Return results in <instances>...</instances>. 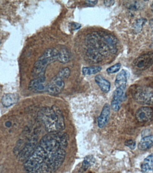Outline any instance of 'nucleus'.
Here are the masks:
<instances>
[{
  "instance_id": "a211bd4d",
  "label": "nucleus",
  "mask_w": 153,
  "mask_h": 173,
  "mask_svg": "<svg viewBox=\"0 0 153 173\" xmlns=\"http://www.w3.org/2000/svg\"><path fill=\"white\" fill-rule=\"evenodd\" d=\"M147 19L145 18H140L135 21L133 25L134 31L136 33H139L142 31L143 26L146 22Z\"/></svg>"
},
{
  "instance_id": "393cba45",
  "label": "nucleus",
  "mask_w": 153,
  "mask_h": 173,
  "mask_svg": "<svg viewBox=\"0 0 153 173\" xmlns=\"http://www.w3.org/2000/svg\"><path fill=\"white\" fill-rule=\"evenodd\" d=\"M98 3V1H86L85 5L87 7H94Z\"/></svg>"
},
{
  "instance_id": "1a4fd4ad",
  "label": "nucleus",
  "mask_w": 153,
  "mask_h": 173,
  "mask_svg": "<svg viewBox=\"0 0 153 173\" xmlns=\"http://www.w3.org/2000/svg\"><path fill=\"white\" fill-rule=\"evenodd\" d=\"M124 90L120 88H116L113 93L111 106L114 111H118L120 109L124 94Z\"/></svg>"
},
{
  "instance_id": "a878e982",
  "label": "nucleus",
  "mask_w": 153,
  "mask_h": 173,
  "mask_svg": "<svg viewBox=\"0 0 153 173\" xmlns=\"http://www.w3.org/2000/svg\"><path fill=\"white\" fill-rule=\"evenodd\" d=\"M115 3V1H104V4L105 6L107 7H110L111 6H113Z\"/></svg>"
},
{
  "instance_id": "4be33fe9",
  "label": "nucleus",
  "mask_w": 153,
  "mask_h": 173,
  "mask_svg": "<svg viewBox=\"0 0 153 173\" xmlns=\"http://www.w3.org/2000/svg\"><path fill=\"white\" fill-rule=\"evenodd\" d=\"M139 2L137 1H134V2H131L128 6V8L130 10H139V9H142L143 5Z\"/></svg>"
},
{
  "instance_id": "5701e85b",
  "label": "nucleus",
  "mask_w": 153,
  "mask_h": 173,
  "mask_svg": "<svg viewBox=\"0 0 153 173\" xmlns=\"http://www.w3.org/2000/svg\"><path fill=\"white\" fill-rule=\"evenodd\" d=\"M125 145L131 150H134L136 148V142L133 139L127 140L125 142Z\"/></svg>"
},
{
  "instance_id": "9d476101",
  "label": "nucleus",
  "mask_w": 153,
  "mask_h": 173,
  "mask_svg": "<svg viewBox=\"0 0 153 173\" xmlns=\"http://www.w3.org/2000/svg\"><path fill=\"white\" fill-rule=\"evenodd\" d=\"M111 113V107L108 103H106L103 107L100 115L98 118V125L100 128L105 127L108 122Z\"/></svg>"
},
{
  "instance_id": "0eeeda50",
  "label": "nucleus",
  "mask_w": 153,
  "mask_h": 173,
  "mask_svg": "<svg viewBox=\"0 0 153 173\" xmlns=\"http://www.w3.org/2000/svg\"><path fill=\"white\" fill-rule=\"evenodd\" d=\"M153 117V110L149 107L144 106L138 108L135 113L136 120L140 123L150 121Z\"/></svg>"
},
{
  "instance_id": "9b49d317",
  "label": "nucleus",
  "mask_w": 153,
  "mask_h": 173,
  "mask_svg": "<svg viewBox=\"0 0 153 173\" xmlns=\"http://www.w3.org/2000/svg\"><path fill=\"white\" fill-rule=\"evenodd\" d=\"M127 82V73L125 70H122L117 74L115 78V85L116 88L125 90Z\"/></svg>"
},
{
  "instance_id": "bb28decb",
  "label": "nucleus",
  "mask_w": 153,
  "mask_h": 173,
  "mask_svg": "<svg viewBox=\"0 0 153 173\" xmlns=\"http://www.w3.org/2000/svg\"><path fill=\"white\" fill-rule=\"evenodd\" d=\"M149 23L150 27V28L151 29L153 33V18L150 20Z\"/></svg>"
},
{
  "instance_id": "f8f14e48",
  "label": "nucleus",
  "mask_w": 153,
  "mask_h": 173,
  "mask_svg": "<svg viewBox=\"0 0 153 173\" xmlns=\"http://www.w3.org/2000/svg\"><path fill=\"white\" fill-rule=\"evenodd\" d=\"M18 95L14 93H8L4 95L2 97V104L5 107H9L15 104L18 100Z\"/></svg>"
},
{
  "instance_id": "f257e3e1",
  "label": "nucleus",
  "mask_w": 153,
  "mask_h": 173,
  "mask_svg": "<svg viewBox=\"0 0 153 173\" xmlns=\"http://www.w3.org/2000/svg\"><path fill=\"white\" fill-rule=\"evenodd\" d=\"M69 137L65 132L48 133L41 139L24 164L28 173H54L65 160Z\"/></svg>"
},
{
  "instance_id": "dca6fc26",
  "label": "nucleus",
  "mask_w": 153,
  "mask_h": 173,
  "mask_svg": "<svg viewBox=\"0 0 153 173\" xmlns=\"http://www.w3.org/2000/svg\"><path fill=\"white\" fill-rule=\"evenodd\" d=\"M71 55L70 53L66 49H62L59 50L58 61L62 64H65L70 60Z\"/></svg>"
},
{
  "instance_id": "7ed1b4c3",
  "label": "nucleus",
  "mask_w": 153,
  "mask_h": 173,
  "mask_svg": "<svg viewBox=\"0 0 153 173\" xmlns=\"http://www.w3.org/2000/svg\"><path fill=\"white\" fill-rule=\"evenodd\" d=\"M59 50L55 48H48L39 57L34 64L32 70L33 77L37 78L45 75L47 66L58 60Z\"/></svg>"
},
{
  "instance_id": "6e6552de",
  "label": "nucleus",
  "mask_w": 153,
  "mask_h": 173,
  "mask_svg": "<svg viewBox=\"0 0 153 173\" xmlns=\"http://www.w3.org/2000/svg\"><path fill=\"white\" fill-rule=\"evenodd\" d=\"M45 79V75L35 78L32 79L29 84V89L35 93L46 92V85L44 84Z\"/></svg>"
},
{
  "instance_id": "2eb2a0df",
  "label": "nucleus",
  "mask_w": 153,
  "mask_h": 173,
  "mask_svg": "<svg viewBox=\"0 0 153 173\" xmlns=\"http://www.w3.org/2000/svg\"><path fill=\"white\" fill-rule=\"evenodd\" d=\"M142 173H146L153 169V153L145 158L140 166Z\"/></svg>"
},
{
  "instance_id": "423d86ee",
  "label": "nucleus",
  "mask_w": 153,
  "mask_h": 173,
  "mask_svg": "<svg viewBox=\"0 0 153 173\" xmlns=\"http://www.w3.org/2000/svg\"><path fill=\"white\" fill-rule=\"evenodd\" d=\"M64 87V83L63 79L57 75L53 78L49 83L47 85L46 92L51 95H58L63 91Z\"/></svg>"
},
{
  "instance_id": "cd10ccee",
  "label": "nucleus",
  "mask_w": 153,
  "mask_h": 173,
  "mask_svg": "<svg viewBox=\"0 0 153 173\" xmlns=\"http://www.w3.org/2000/svg\"><path fill=\"white\" fill-rule=\"evenodd\" d=\"M152 10L153 12V2L152 4Z\"/></svg>"
},
{
  "instance_id": "ddd939ff",
  "label": "nucleus",
  "mask_w": 153,
  "mask_h": 173,
  "mask_svg": "<svg viewBox=\"0 0 153 173\" xmlns=\"http://www.w3.org/2000/svg\"><path fill=\"white\" fill-rule=\"evenodd\" d=\"M94 80L102 92L105 93H109L111 88V84L109 81L106 79L100 74L97 75L94 78Z\"/></svg>"
},
{
  "instance_id": "f03ea898",
  "label": "nucleus",
  "mask_w": 153,
  "mask_h": 173,
  "mask_svg": "<svg viewBox=\"0 0 153 173\" xmlns=\"http://www.w3.org/2000/svg\"><path fill=\"white\" fill-rule=\"evenodd\" d=\"M42 120L48 133L62 132L65 128L64 117L58 107L43 108L41 112Z\"/></svg>"
},
{
  "instance_id": "4468645a",
  "label": "nucleus",
  "mask_w": 153,
  "mask_h": 173,
  "mask_svg": "<svg viewBox=\"0 0 153 173\" xmlns=\"http://www.w3.org/2000/svg\"><path fill=\"white\" fill-rule=\"evenodd\" d=\"M153 146V135L147 136L140 140L138 145V148L140 151L148 150Z\"/></svg>"
},
{
  "instance_id": "6ab92c4d",
  "label": "nucleus",
  "mask_w": 153,
  "mask_h": 173,
  "mask_svg": "<svg viewBox=\"0 0 153 173\" xmlns=\"http://www.w3.org/2000/svg\"><path fill=\"white\" fill-rule=\"evenodd\" d=\"M70 74V70L68 67H64L61 69L57 74L59 77H61L62 79H67L69 77Z\"/></svg>"
},
{
  "instance_id": "39448f33",
  "label": "nucleus",
  "mask_w": 153,
  "mask_h": 173,
  "mask_svg": "<svg viewBox=\"0 0 153 173\" xmlns=\"http://www.w3.org/2000/svg\"><path fill=\"white\" fill-rule=\"evenodd\" d=\"M134 69L145 71L153 65V52L149 51L140 55L133 62Z\"/></svg>"
},
{
  "instance_id": "c85d7f7f",
  "label": "nucleus",
  "mask_w": 153,
  "mask_h": 173,
  "mask_svg": "<svg viewBox=\"0 0 153 173\" xmlns=\"http://www.w3.org/2000/svg\"><path fill=\"white\" fill-rule=\"evenodd\" d=\"M152 43H153V38L152 39Z\"/></svg>"
},
{
  "instance_id": "f3484780",
  "label": "nucleus",
  "mask_w": 153,
  "mask_h": 173,
  "mask_svg": "<svg viewBox=\"0 0 153 173\" xmlns=\"http://www.w3.org/2000/svg\"><path fill=\"white\" fill-rule=\"evenodd\" d=\"M102 68L100 66H91L89 67H84L83 68V75H89L96 74L101 71Z\"/></svg>"
},
{
  "instance_id": "c756f323",
  "label": "nucleus",
  "mask_w": 153,
  "mask_h": 173,
  "mask_svg": "<svg viewBox=\"0 0 153 173\" xmlns=\"http://www.w3.org/2000/svg\"><path fill=\"white\" fill-rule=\"evenodd\" d=\"M1 40H0V44H1Z\"/></svg>"
},
{
  "instance_id": "412c9836",
  "label": "nucleus",
  "mask_w": 153,
  "mask_h": 173,
  "mask_svg": "<svg viewBox=\"0 0 153 173\" xmlns=\"http://www.w3.org/2000/svg\"><path fill=\"white\" fill-rule=\"evenodd\" d=\"M94 162V161L91 157H87L85 158V159L83 161V166H82V169L83 171H86L89 167L91 166V165Z\"/></svg>"
},
{
  "instance_id": "b1692460",
  "label": "nucleus",
  "mask_w": 153,
  "mask_h": 173,
  "mask_svg": "<svg viewBox=\"0 0 153 173\" xmlns=\"http://www.w3.org/2000/svg\"><path fill=\"white\" fill-rule=\"evenodd\" d=\"M70 27L72 29V30L75 31V30H78L80 29L81 27V25L77 23H72L70 24Z\"/></svg>"
},
{
  "instance_id": "20e7f679",
  "label": "nucleus",
  "mask_w": 153,
  "mask_h": 173,
  "mask_svg": "<svg viewBox=\"0 0 153 173\" xmlns=\"http://www.w3.org/2000/svg\"><path fill=\"white\" fill-rule=\"evenodd\" d=\"M133 96L138 103L153 105V88L147 86L137 87L134 90Z\"/></svg>"
},
{
  "instance_id": "aec40b11",
  "label": "nucleus",
  "mask_w": 153,
  "mask_h": 173,
  "mask_svg": "<svg viewBox=\"0 0 153 173\" xmlns=\"http://www.w3.org/2000/svg\"><path fill=\"white\" fill-rule=\"evenodd\" d=\"M121 64L120 63H118L117 64L112 65L111 67L107 68V72L108 74H114L116 73L120 70Z\"/></svg>"
}]
</instances>
